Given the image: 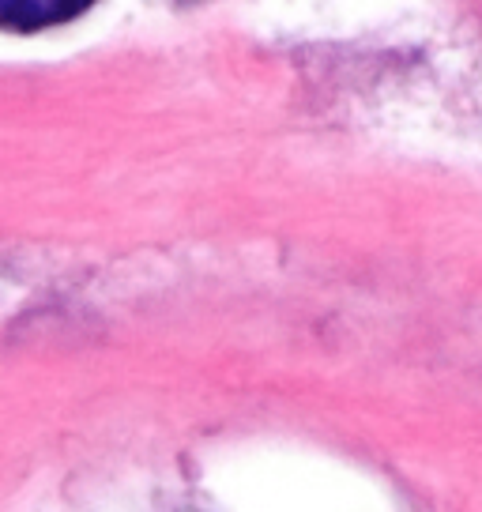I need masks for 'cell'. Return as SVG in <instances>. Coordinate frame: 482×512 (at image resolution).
Here are the masks:
<instances>
[{"label": "cell", "mask_w": 482, "mask_h": 512, "mask_svg": "<svg viewBox=\"0 0 482 512\" xmlns=\"http://www.w3.org/2000/svg\"><path fill=\"white\" fill-rule=\"evenodd\" d=\"M91 4L87 0H0V27L4 31H42L53 23L83 16Z\"/></svg>", "instance_id": "obj_1"}]
</instances>
